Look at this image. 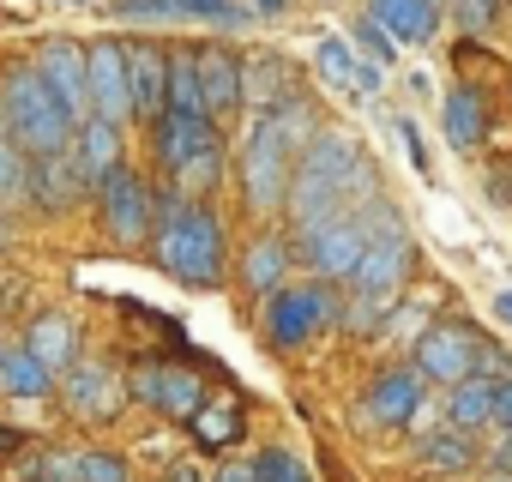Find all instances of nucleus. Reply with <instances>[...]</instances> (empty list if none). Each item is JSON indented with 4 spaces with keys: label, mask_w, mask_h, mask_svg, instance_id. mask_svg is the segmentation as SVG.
Here are the masks:
<instances>
[{
    "label": "nucleus",
    "mask_w": 512,
    "mask_h": 482,
    "mask_svg": "<svg viewBox=\"0 0 512 482\" xmlns=\"http://www.w3.org/2000/svg\"><path fill=\"white\" fill-rule=\"evenodd\" d=\"M368 187H374V175L362 163V145L350 133H320V139L302 145V169H296V181H290L284 199H290L296 223L308 229V223L338 217V199L344 193H368Z\"/></svg>",
    "instance_id": "1"
},
{
    "label": "nucleus",
    "mask_w": 512,
    "mask_h": 482,
    "mask_svg": "<svg viewBox=\"0 0 512 482\" xmlns=\"http://www.w3.org/2000/svg\"><path fill=\"white\" fill-rule=\"evenodd\" d=\"M308 133H314V127H308V115L296 109V97L278 103V109H266L260 121H253L247 151H241V187H247V205H253V211L284 205V193H290V151H296Z\"/></svg>",
    "instance_id": "2"
},
{
    "label": "nucleus",
    "mask_w": 512,
    "mask_h": 482,
    "mask_svg": "<svg viewBox=\"0 0 512 482\" xmlns=\"http://www.w3.org/2000/svg\"><path fill=\"white\" fill-rule=\"evenodd\" d=\"M157 260L169 278L193 284V290H211L223 278V223L205 211V205H187V199H163V217H157Z\"/></svg>",
    "instance_id": "3"
},
{
    "label": "nucleus",
    "mask_w": 512,
    "mask_h": 482,
    "mask_svg": "<svg viewBox=\"0 0 512 482\" xmlns=\"http://www.w3.org/2000/svg\"><path fill=\"white\" fill-rule=\"evenodd\" d=\"M404 272H410V235H404V223L386 205H374L368 211V248H362V260L350 272V284H356V326H368L374 314L392 308Z\"/></svg>",
    "instance_id": "4"
},
{
    "label": "nucleus",
    "mask_w": 512,
    "mask_h": 482,
    "mask_svg": "<svg viewBox=\"0 0 512 482\" xmlns=\"http://www.w3.org/2000/svg\"><path fill=\"white\" fill-rule=\"evenodd\" d=\"M0 121H7V139L25 157H49L73 145V115L55 103V91L37 79V67H19L7 79V97H0Z\"/></svg>",
    "instance_id": "5"
},
{
    "label": "nucleus",
    "mask_w": 512,
    "mask_h": 482,
    "mask_svg": "<svg viewBox=\"0 0 512 482\" xmlns=\"http://www.w3.org/2000/svg\"><path fill=\"white\" fill-rule=\"evenodd\" d=\"M217 127H211V115H175V109H163L157 115V157H163V169H175L181 181H193V187H205L211 175H217Z\"/></svg>",
    "instance_id": "6"
},
{
    "label": "nucleus",
    "mask_w": 512,
    "mask_h": 482,
    "mask_svg": "<svg viewBox=\"0 0 512 482\" xmlns=\"http://www.w3.org/2000/svg\"><path fill=\"white\" fill-rule=\"evenodd\" d=\"M362 248H368V217H350V211L302 229V254H308V266L320 278H350L356 260H362Z\"/></svg>",
    "instance_id": "7"
},
{
    "label": "nucleus",
    "mask_w": 512,
    "mask_h": 482,
    "mask_svg": "<svg viewBox=\"0 0 512 482\" xmlns=\"http://www.w3.org/2000/svg\"><path fill=\"white\" fill-rule=\"evenodd\" d=\"M326 320H332V290H320V284H278V290H272L266 332H272L284 350L308 344Z\"/></svg>",
    "instance_id": "8"
},
{
    "label": "nucleus",
    "mask_w": 512,
    "mask_h": 482,
    "mask_svg": "<svg viewBox=\"0 0 512 482\" xmlns=\"http://www.w3.org/2000/svg\"><path fill=\"white\" fill-rule=\"evenodd\" d=\"M97 199H103V223H109V235L121 241V248L145 241V229H151V193L139 187V175H133L127 163H115V169L97 181Z\"/></svg>",
    "instance_id": "9"
},
{
    "label": "nucleus",
    "mask_w": 512,
    "mask_h": 482,
    "mask_svg": "<svg viewBox=\"0 0 512 482\" xmlns=\"http://www.w3.org/2000/svg\"><path fill=\"white\" fill-rule=\"evenodd\" d=\"M85 109L103 121H127V49L121 43H85Z\"/></svg>",
    "instance_id": "10"
},
{
    "label": "nucleus",
    "mask_w": 512,
    "mask_h": 482,
    "mask_svg": "<svg viewBox=\"0 0 512 482\" xmlns=\"http://www.w3.org/2000/svg\"><path fill=\"white\" fill-rule=\"evenodd\" d=\"M470 362H476V338L464 326H422V338H416V374L422 380L458 386V380H470Z\"/></svg>",
    "instance_id": "11"
},
{
    "label": "nucleus",
    "mask_w": 512,
    "mask_h": 482,
    "mask_svg": "<svg viewBox=\"0 0 512 482\" xmlns=\"http://www.w3.org/2000/svg\"><path fill=\"white\" fill-rule=\"evenodd\" d=\"M37 79L55 91V103H61L73 121L91 115V109H85V49H79V43H67V37L43 43V55H37Z\"/></svg>",
    "instance_id": "12"
},
{
    "label": "nucleus",
    "mask_w": 512,
    "mask_h": 482,
    "mask_svg": "<svg viewBox=\"0 0 512 482\" xmlns=\"http://www.w3.org/2000/svg\"><path fill=\"white\" fill-rule=\"evenodd\" d=\"M133 392H139L145 404L169 410V416H193V410L205 404V386H199V374H187V368H163V362L139 368V374H133Z\"/></svg>",
    "instance_id": "13"
},
{
    "label": "nucleus",
    "mask_w": 512,
    "mask_h": 482,
    "mask_svg": "<svg viewBox=\"0 0 512 482\" xmlns=\"http://www.w3.org/2000/svg\"><path fill=\"white\" fill-rule=\"evenodd\" d=\"M163 73H169V55L157 43H127V103H133V115H145V121L163 115Z\"/></svg>",
    "instance_id": "14"
},
{
    "label": "nucleus",
    "mask_w": 512,
    "mask_h": 482,
    "mask_svg": "<svg viewBox=\"0 0 512 482\" xmlns=\"http://www.w3.org/2000/svg\"><path fill=\"white\" fill-rule=\"evenodd\" d=\"M73 151V163H79V175H85V187H97L115 163H121V121H103V115H85V127H79V139L67 145Z\"/></svg>",
    "instance_id": "15"
},
{
    "label": "nucleus",
    "mask_w": 512,
    "mask_h": 482,
    "mask_svg": "<svg viewBox=\"0 0 512 482\" xmlns=\"http://www.w3.org/2000/svg\"><path fill=\"white\" fill-rule=\"evenodd\" d=\"M416 410H422V374H416V368H392V374H380V380L368 386V422L398 428V422H410Z\"/></svg>",
    "instance_id": "16"
},
{
    "label": "nucleus",
    "mask_w": 512,
    "mask_h": 482,
    "mask_svg": "<svg viewBox=\"0 0 512 482\" xmlns=\"http://www.w3.org/2000/svg\"><path fill=\"white\" fill-rule=\"evenodd\" d=\"M31 193L43 211H67L79 193H85V175L73 163V151H49V157H31Z\"/></svg>",
    "instance_id": "17"
},
{
    "label": "nucleus",
    "mask_w": 512,
    "mask_h": 482,
    "mask_svg": "<svg viewBox=\"0 0 512 482\" xmlns=\"http://www.w3.org/2000/svg\"><path fill=\"white\" fill-rule=\"evenodd\" d=\"M193 67H199L205 115H223V109H235V103H241V61H235L229 49H199V55H193Z\"/></svg>",
    "instance_id": "18"
},
{
    "label": "nucleus",
    "mask_w": 512,
    "mask_h": 482,
    "mask_svg": "<svg viewBox=\"0 0 512 482\" xmlns=\"http://www.w3.org/2000/svg\"><path fill=\"white\" fill-rule=\"evenodd\" d=\"M127 386L109 374V368H73V386H67V404L85 416V422H109L121 410Z\"/></svg>",
    "instance_id": "19"
},
{
    "label": "nucleus",
    "mask_w": 512,
    "mask_h": 482,
    "mask_svg": "<svg viewBox=\"0 0 512 482\" xmlns=\"http://www.w3.org/2000/svg\"><path fill=\"white\" fill-rule=\"evenodd\" d=\"M374 25H386L398 43H428L440 25V0H374Z\"/></svg>",
    "instance_id": "20"
},
{
    "label": "nucleus",
    "mask_w": 512,
    "mask_h": 482,
    "mask_svg": "<svg viewBox=\"0 0 512 482\" xmlns=\"http://www.w3.org/2000/svg\"><path fill=\"white\" fill-rule=\"evenodd\" d=\"M25 350L55 374V368H73V356H79V332H73L67 314H37L31 332H25Z\"/></svg>",
    "instance_id": "21"
},
{
    "label": "nucleus",
    "mask_w": 512,
    "mask_h": 482,
    "mask_svg": "<svg viewBox=\"0 0 512 482\" xmlns=\"http://www.w3.org/2000/svg\"><path fill=\"white\" fill-rule=\"evenodd\" d=\"M314 61H320V73H326L332 85H350L356 97H374V91H380V67H362L344 37H326V43L314 49Z\"/></svg>",
    "instance_id": "22"
},
{
    "label": "nucleus",
    "mask_w": 512,
    "mask_h": 482,
    "mask_svg": "<svg viewBox=\"0 0 512 482\" xmlns=\"http://www.w3.org/2000/svg\"><path fill=\"white\" fill-rule=\"evenodd\" d=\"M55 386V374L25 350V344H7L0 350V392H13V398H43Z\"/></svg>",
    "instance_id": "23"
},
{
    "label": "nucleus",
    "mask_w": 512,
    "mask_h": 482,
    "mask_svg": "<svg viewBox=\"0 0 512 482\" xmlns=\"http://www.w3.org/2000/svg\"><path fill=\"white\" fill-rule=\"evenodd\" d=\"M284 266H290L284 241H278V235H266V241H253V254H247L241 278H247V290H253V296H272V290L284 284Z\"/></svg>",
    "instance_id": "24"
},
{
    "label": "nucleus",
    "mask_w": 512,
    "mask_h": 482,
    "mask_svg": "<svg viewBox=\"0 0 512 482\" xmlns=\"http://www.w3.org/2000/svg\"><path fill=\"white\" fill-rule=\"evenodd\" d=\"M163 109H175V115H205L193 55H169V73H163Z\"/></svg>",
    "instance_id": "25"
},
{
    "label": "nucleus",
    "mask_w": 512,
    "mask_h": 482,
    "mask_svg": "<svg viewBox=\"0 0 512 482\" xmlns=\"http://www.w3.org/2000/svg\"><path fill=\"white\" fill-rule=\"evenodd\" d=\"M446 139H452L458 151H476V145H482V97L464 91V85L446 97Z\"/></svg>",
    "instance_id": "26"
},
{
    "label": "nucleus",
    "mask_w": 512,
    "mask_h": 482,
    "mask_svg": "<svg viewBox=\"0 0 512 482\" xmlns=\"http://www.w3.org/2000/svg\"><path fill=\"white\" fill-rule=\"evenodd\" d=\"M488 416H494V380H482V374L458 380L452 386V428H482Z\"/></svg>",
    "instance_id": "27"
},
{
    "label": "nucleus",
    "mask_w": 512,
    "mask_h": 482,
    "mask_svg": "<svg viewBox=\"0 0 512 482\" xmlns=\"http://www.w3.org/2000/svg\"><path fill=\"white\" fill-rule=\"evenodd\" d=\"M187 422H193L199 446H229V440L241 434V410H235L229 398H223V404H199V410H193Z\"/></svg>",
    "instance_id": "28"
},
{
    "label": "nucleus",
    "mask_w": 512,
    "mask_h": 482,
    "mask_svg": "<svg viewBox=\"0 0 512 482\" xmlns=\"http://www.w3.org/2000/svg\"><path fill=\"white\" fill-rule=\"evenodd\" d=\"M55 476H67V482H127V464L115 452H79V458H55Z\"/></svg>",
    "instance_id": "29"
},
{
    "label": "nucleus",
    "mask_w": 512,
    "mask_h": 482,
    "mask_svg": "<svg viewBox=\"0 0 512 482\" xmlns=\"http://www.w3.org/2000/svg\"><path fill=\"white\" fill-rule=\"evenodd\" d=\"M422 464H434V470H470L476 446L464 434H434V440H422Z\"/></svg>",
    "instance_id": "30"
},
{
    "label": "nucleus",
    "mask_w": 512,
    "mask_h": 482,
    "mask_svg": "<svg viewBox=\"0 0 512 482\" xmlns=\"http://www.w3.org/2000/svg\"><path fill=\"white\" fill-rule=\"evenodd\" d=\"M31 193V157L13 145V139H0V205L7 199H25Z\"/></svg>",
    "instance_id": "31"
},
{
    "label": "nucleus",
    "mask_w": 512,
    "mask_h": 482,
    "mask_svg": "<svg viewBox=\"0 0 512 482\" xmlns=\"http://www.w3.org/2000/svg\"><path fill=\"white\" fill-rule=\"evenodd\" d=\"M253 482H308V470H302V458L272 446V452H260V464H253Z\"/></svg>",
    "instance_id": "32"
},
{
    "label": "nucleus",
    "mask_w": 512,
    "mask_h": 482,
    "mask_svg": "<svg viewBox=\"0 0 512 482\" xmlns=\"http://www.w3.org/2000/svg\"><path fill=\"white\" fill-rule=\"evenodd\" d=\"M181 19H211V25H247L241 7H223V0H175Z\"/></svg>",
    "instance_id": "33"
},
{
    "label": "nucleus",
    "mask_w": 512,
    "mask_h": 482,
    "mask_svg": "<svg viewBox=\"0 0 512 482\" xmlns=\"http://www.w3.org/2000/svg\"><path fill=\"white\" fill-rule=\"evenodd\" d=\"M356 43H362L374 61H386V67L398 61V37H392L386 25H374V19H362V25H356Z\"/></svg>",
    "instance_id": "34"
},
{
    "label": "nucleus",
    "mask_w": 512,
    "mask_h": 482,
    "mask_svg": "<svg viewBox=\"0 0 512 482\" xmlns=\"http://www.w3.org/2000/svg\"><path fill=\"white\" fill-rule=\"evenodd\" d=\"M488 422L512 428V374H506V380H494V416H488Z\"/></svg>",
    "instance_id": "35"
},
{
    "label": "nucleus",
    "mask_w": 512,
    "mask_h": 482,
    "mask_svg": "<svg viewBox=\"0 0 512 482\" xmlns=\"http://www.w3.org/2000/svg\"><path fill=\"white\" fill-rule=\"evenodd\" d=\"M398 133H404V145H410V163H416V169H428V151H422V133H416L410 121H398Z\"/></svg>",
    "instance_id": "36"
},
{
    "label": "nucleus",
    "mask_w": 512,
    "mask_h": 482,
    "mask_svg": "<svg viewBox=\"0 0 512 482\" xmlns=\"http://www.w3.org/2000/svg\"><path fill=\"white\" fill-rule=\"evenodd\" d=\"M169 482H205V470H199V464H193V458H181V464H175V470H169Z\"/></svg>",
    "instance_id": "37"
},
{
    "label": "nucleus",
    "mask_w": 512,
    "mask_h": 482,
    "mask_svg": "<svg viewBox=\"0 0 512 482\" xmlns=\"http://www.w3.org/2000/svg\"><path fill=\"white\" fill-rule=\"evenodd\" d=\"M217 482H253V464H235V470H217Z\"/></svg>",
    "instance_id": "38"
},
{
    "label": "nucleus",
    "mask_w": 512,
    "mask_h": 482,
    "mask_svg": "<svg viewBox=\"0 0 512 482\" xmlns=\"http://www.w3.org/2000/svg\"><path fill=\"white\" fill-rule=\"evenodd\" d=\"M494 464H500V470L512 476V428H506V440H500V452H494Z\"/></svg>",
    "instance_id": "39"
},
{
    "label": "nucleus",
    "mask_w": 512,
    "mask_h": 482,
    "mask_svg": "<svg viewBox=\"0 0 512 482\" xmlns=\"http://www.w3.org/2000/svg\"><path fill=\"white\" fill-rule=\"evenodd\" d=\"M494 314H500V320H512V290H500V296H494Z\"/></svg>",
    "instance_id": "40"
},
{
    "label": "nucleus",
    "mask_w": 512,
    "mask_h": 482,
    "mask_svg": "<svg viewBox=\"0 0 512 482\" xmlns=\"http://www.w3.org/2000/svg\"><path fill=\"white\" fill-rule=\"evenodd\" d=\"M13 446H19V440H13V428H0V458H7Z\"/></svg>",
    "instance_id": "41"
},
{
    "label": "nucleus",
    "mask_w": 512,
    "mask_h": 482,
    "mask_svg": "<svg viewBox=\"0 0 512 482\" xmlns=\"http://www.w3.org/2000/svg\"><path fill=\"white\" fill-rule=\"evenodd\" d=\"M253 7H260V13H284V0H253Z\"/></svg>",
    "instance_id": "42"
},
{
    "label": "nucleus",
    "mask_w": 512,
    "mask_h": 482,
    "mask_svg": "<svg viewBox=\"0 0 512 482\" xmlns=\"http://www.w3.org/2000/svg\"><path fill=\"white\" fill-rule=\"evenodd\" d=\"M25 482H67V476H55V470H37V476H25Z\"/></svg>",
    "instance_id": "43"
},
{
    "label": "nucleus",
    "mask_w": 512,
    "mask_h": 482,
    "mask_svg": "<svg viewBox=\"0 0 512 482\" xmlns=\"http://www.w3.org/2000/svg\"><path fill=\"white\" fill-rule=\"evenodd\" d=\"M0 248H7V223H0Z\"/></svg>",
    "instance_id": "44"
}]
</instances>
